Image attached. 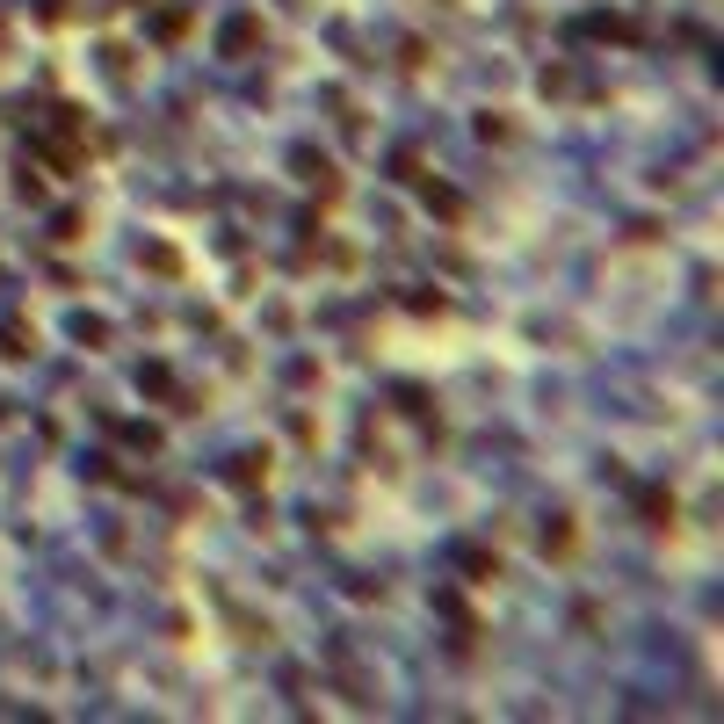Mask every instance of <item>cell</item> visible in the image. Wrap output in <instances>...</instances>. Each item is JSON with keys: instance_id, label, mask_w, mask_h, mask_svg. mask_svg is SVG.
I'll list each match as a JSON object with an SVG mask.
<instances>
[{"instance_id": "cell-3", "label": "cell", "mask_w": 724, "mask_h": 724, "mask_svg": "<svg viewBox=\"0 0 724 724\" xmlns=\"http://www.w3.org/2000/svg\"><path fill=\"white\" fill-rule=\"evenodd\" d=\"M428 210H442V218L457 225V218H464V196H457V189H428Z\"/></svg>"}, {"instance_id": "cell-7", "label": "cell", "mask_w": 724, "mask_h": 724, "mask_svg": "<svg viewBox=\"0 0 724 724\" xmlns=\"http://www.w3.org/2000/svg\"><path fill=\"white\" fill-rule=\"evenodd\" d=\"M73 334H80V348H102V341H109V326H102V319H80Z\"/></svg>"}, {"instance_id": "cell-2", "label": "cell", "mask_w": 724, "mask_h": 724, "mask_svg": "<svg viewBox=\"0 0 724 724\" xmlns=\"http://www.w3.org/2000/svg\"><path fill=\"white\" fill-rule=\"evenodd\" d=\"M29 348H37V326H22V319L0 326V355H29Z\"/></svg>"}, {"instance_id": "cell-6", "label": "cell", "mask_w": 724, "mask_h": 724, "mask_svg": "<svg viewBox=\"0 0 724 724\" xmlns=\"http://www.w3.org/2000/svg\"><path fill=\"white\" fill-rule=\"evenodd\" d=\"M160 37H167V44H181V37H189V15L167 8V15H160Z\"/></svg>"}, {"instance_id": "cell-8", "label": "cell", "mask_w": 724, "mask_h": 724, "mask_svg": "<svg viewBox=\"0 0 724 724\" xmlns=\"http://www.w3.org/2000/svg\"><path fill=\"white\" fill-rule=\"evenodd\" d=\"M645 515H659V529L674 522V493H645Z\"/></svg>"}, {"instance_id": "cell-9", "label": "cell", "mask_w": 724, "mask_h": 724, "mask_svg": "<svg viewBox=\"0 0 724 724\" xmlns=\"http://www.w3.org/2000/svg\"><path fill=\"white\" fill-rule=\"evenodd\" d=\"M0 37H8V29H0Z\"/></svg>"}, {"instance_id": "cell-1", "label": "cell", "mask_w": 724, "mask_h": 724, "mask_svg": "<svg viewBox=\"0 0 724 724\" xmlns=\"http://www.w3.org/2000/svg\"><path fill=\"white\" fill-rule=\"evenodd\" d=\"M218 44H225V58H247V51L261 44V15H239V22H225V37H218Z\"/></svg>"}, {"instance_id": "cell-4", "label": "cell", "mask_w": 724, "mask_h": 724, "mask_svg": "<svg viewBox=\"0 0 724 724\" xmlns=\"http://www.w3.org/2000/svg\"><path fill=\"white\" fill-rule=\"evenodd\" d=\"M268 478V457H239V471H232V486H261Z\"/></svg>"}, {"instance_id": "cell-5", "label": "cell", "mask_w": 724, "mask_h": 724, "mask_svg": "<svg viewBox=\"0 0 724 724\" xmlns=\"http://www.w3.org/2000/svg\"><path fill=\"white\" fill-rule=\"evenodd\" d=\"M145 268H153V276H181V254H174V247H153V254H145Z\"/></svg>"}]
</instances>
